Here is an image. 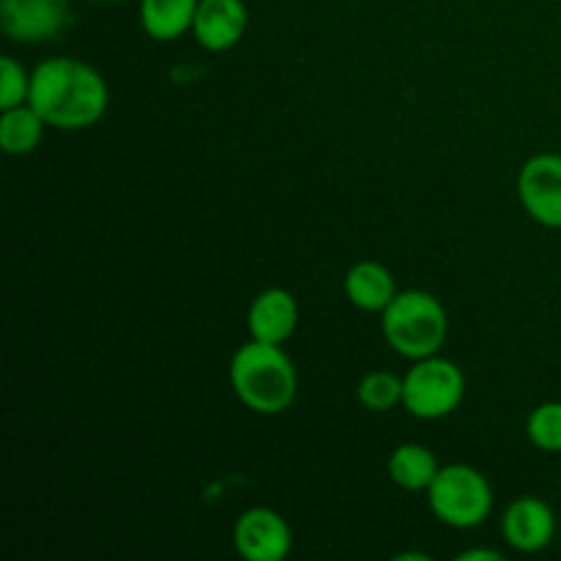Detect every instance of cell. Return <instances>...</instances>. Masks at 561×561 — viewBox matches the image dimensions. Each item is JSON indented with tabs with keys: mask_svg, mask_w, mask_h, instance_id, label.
I'll list each match as a JSON object with an SVG mask.
<instances>
[{
	"mask_svg": "<svg viewBox=\"0 0 561 561\" xmlns=\"http://www.w3.org/2000/svg\"><path fill=\"white\" fill-rule=\"evenodd\" d=\"M27 104L53 129H91L110 107V88L93 66L77 58H47L31 71Z\"/></svg>",
	"mask_w": 561,
	"mask_h": 561,
	"instance_id": "obj_1",
	"label": "cell"
},
{
	"mask_svg": "<svg viewBox=\"0 0 561 561\" xmlns=\"http://www.w3.org/2000/svg\"><path fill=\"white\" fill-rule=\"evenodd\" d=\"M230 387L247 409L274 416L294 405L299 376L283 345L250 340L230 359Z\"/></svg>",
	"mask_w": 561,
	"mask_h": 561,
	"instance_id": "obj_2",
	"label": "cell"
},
{
	"mask_svg": "<svg viewBox=\"0 0 561 561\" xmlns=\"http://www.w3.org/2000/svg\"><path fill=\"white\" fill-rule=\"evenodd\" d=\"M381 332L389 348L403 359H427L447 343L449 318L442 301L427 290H400L381 312Z\"/></svg>",
	"mask_w": 561,
	"mask_h": 561,
	"instance_id": "obj_3",
	"label": "cell"
},
{
	"mask_svg": "<svg viewBox=\"0 0 561 561\" xmlns=\"http://www.w3.org/2000/svg\"><path fill=\"white\" fill-rule=\"evenodd\" d=\"M427 507L449 529H477L493 513V488L474 466H442L427 488Z\"/></svg>",
	"mask_w": 561,
	"mask_h": 561,
	"instance_id": "obj_4",
	"label": "cell"
},
{
	"mask_svg": "<svg viewBox=\"0 0 561 561\" xmlns=\"http://www.w3.org/2000/svg\"><path fill=\"white\" fill-rule=\"evenodd\" d=\"M463 398V370L438 354L416 359L403 376V409L416 420H444L460 409Z\"/></svg>",
	"mask_w": 561,
	"mask_h": 561,
	"instance_id": "obj_5",
	"label": "cell"
},
{
	"mask_svg": "<svg viewBox=\"0 0 561 561\" xmlns=\"http://www.w3.org/2000/svg\"><path fill=\"white\" fill-rule=\"evenodd\" d=\"M518 201L542 228H561V157L537 153L518 173Z\"/></svg>",
	"mask_w": 561,
	"mask_h": 561,
	"instance_id": "obj_6",
	"label": "cell"
},
{
	"mask_svg": "<svg viewBox=\"0 0 561 561\" xmlns=\"http://www.w3.org/2000/svg\"><path fill=\"white\" fill-rule=\"evenodd\" d=\"M233 546L247 561H283L294 548V531L277 510L252 507L236 520Z\"/></svg>",
	"mask_w": 561,
	"mask_h": 561,
	"instance_id": "obj_7",
	"label": "cell"
},
{
	"mask_svg": "<svg viewBox=\"0 0 561 561\" xmlns=\"http://www.w3.org/2000/svg\"><path fill=\"white\" fill-rule=\"evenodd\" d=\"M69 20V0H0V25L14 42H47L58 36Z\"/></svg>",
	"mask_w": 561,
	"mask_h": 561,
	"instance_id": "obj_8",
	"label": "cell"
},
{
	"mask_svg": "<svg viewBox=\"0 0 561 561\" xmlns=\"http://www.w3.org/2000/svg\"><path fill=\"white\" fill-rule=\"evenodd\" d=\"M502 535L515 551L540 553L557 537V515L542 499L520 496L504 510Z\"/></svg>",
	"mask_w": 561,
	"mask_h": 561,
	"instance_id": "obj_9",
	"label": "cell"
},
{
	"mask_svg": "<svg viewBox=\"0 0 561 561\" xmlns=\"http://www.w3.org/2000/svg\"><path fill=\"white\" fill-rule=\"evenodd\" d=\"M250 14L244 0H201L192 36L208 53H228L244 38Z\"/></svg>",
	"mask_w": 561,
	"mask_h": 561,
	"instance_id": "obj_10",
	"label": "cell"
},
{
	"mask_svg": "<svg viewBox=\"0 0 561 561\" xmlns=\"http://www.w3.org/2000/svg\"><path fill=\"white\" fill-rule=\"evenodd\" d=\"M296 327H299V301L285 288L261 290L247 310V332L261 343H288Z\"/></svg>",
	"mask_w": 561,
	"mask_h": 561,
	"instance_id": "obj_11",
	"label": "cell"
},
{
	"mask_svg": "<svg viewBox=\"0 0 561 561\" xmlns=\"http://www.w3.org/2000/svg\"><path fill=\"white\" fill-rule=\"evenodd\" d=\"M345 299L362 312H383L400 294L394 274L378 261H359L345 274Z\"/></svg>",
	"mask_w": 561,
	"mask_h": 561,
	"instance_id": "obj_12",
	"label": "cell"
},
{
	"mask_svg": "<svg viewBox=\"0 0 561 561\" xmlns=\"http://www.w3.org/2000/svg\"><path fill=\"white\" fill-rule=\"evenodd\" d=\"M201 0H140V25L153 42H175L192 33Z\"/></svg>",
	"mask_w": 561,
	"mask_h": 561,
	"instance_id": "obj_13",
	"label": "cell"
},
{
	"mask_svg": "<svg viewBox=\"0 0 561 561\" xmlns=\"http://www.w3.org/2000/svg\"><path fill=\"white\" fill-rule=\"evenodd\" d=\"M438 469L442 466H438L436 455L425 444H400L387 460L389 480L409 493H427V488L436 480Z\"/></svg>",
	"mask_w": 561,
	"mask_h": 561,
	"instance_id": "obj_14",
	"label": "cell"
},
{
	"mask_svg": "<svg viewBox=\"0 0 561 561\" xmlns=\"http://www.w3.org/2000/svg\"><path fill=\"white\" fill-rule=\"evenodd\" d=\"M44 126H47V121L36 113L33 104L25 102L3 110V115H0V148L9 157H25L38 148Z\"/></svg>",
	"mask_w": 561,
	"mask_h": 561,
	"instance_id": "obj_15",
	"label": "cell"
},
{
	"mask_svg": "<svg viewBox=\"0 0 561 561\" xmlns=\"http://www.w3.org/2000/svg\"><path fill=\"white\" fill-rule=\"evenodd\" d=\"M356 398L373 414H387L403 405V376H394L389 370L367 373L356 387Z\"/></svg>",
	"mask_w": 561,
	"mask_h": 561,
	"instance_id": "obj_16",
	"label": "cell"
},
{
	"mask_svg": "<svg viewBox=\"0 0 561 561\" xmlns=\"http://www.w3.org/2000/svg\"><path fill=\"white\" fill-rule=\"evenodd\" d=\"M526 436L531 447L542 453H561V400L540 403L526 420Z\"/></svg>",
	"mask_w": 561,
	"mask_h": 561,
	"instance_id": "obj_17",
	"label": "cell"
},
{
	"mask_svg": "<svg viewBox=\"0 0 561 561\" xmlns=\"http://www.w3.org/2000/svg\"><path fill=\"white\" fill-rule=\"evenodd\" d=\"M31 96V71L11 55L0 58V110L25 104Z\"/></svg>",
	"mask_w": 561,
	"mask_h": 561,
	"instance_id": "obj_18",
	"label": "cell"
},
{
	"mask_svg": "<svg viewBox=\"0 0 561 561\" xmlns=\"http://www.w3.org/2000/svg\"><path fill=\"white\" fill-rule=\"evenodd\" d=\"M460 561H480V559H493V561H496V559H502V553H496V551H485V548H482V551H480V548H474V551H463V553H460V557H458Z\"/></svg>",
	"mask_w": 561,
	"mask_h": 561,
	"instance_id": "obj_19",
	"label": "cell"
}]
</instances>
